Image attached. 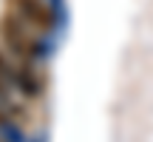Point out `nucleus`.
Masks as SVG:
<instances>
[{
    "instance_id": "f257e3e1",
    "label": "nucleus",
    "mask_w": 153,
    "mask_h": 142,
    "mask_svg": "<svg viewBox=\"0 0 153 142\" xmlns=\"http://www.w3.org/2000/svg\"><path fill=\"white\" fill-rule=\"evenodd\" d=\"M0 142H6V139H0Z\"/></svg>"
}]
</instances>
